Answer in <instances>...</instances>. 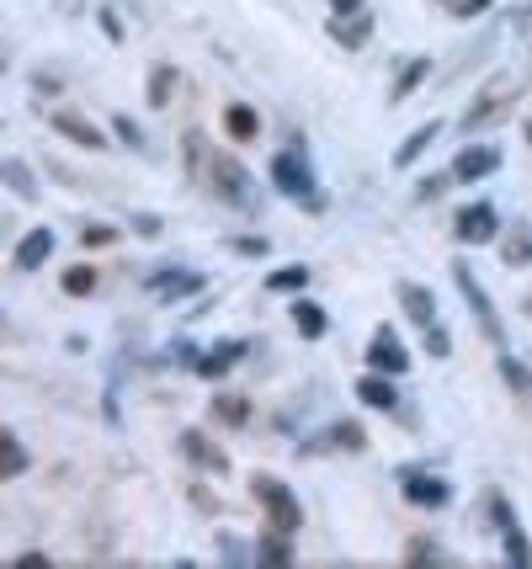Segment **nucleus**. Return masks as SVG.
<instances>
[{"mask_svg":"<svg viewBox=\"0 0 532 569\" xmlns=\"http://www.w3.org/2000/svg\"><path fill=\"white\" fill-rule=\"evenodd\" d=\"M49 123L59 139H70V144H80V149H107V133L91 123V118H80V112H53Z\"/></svg>","mask_w":532,"mask_h":569,"instance_id":"obj_14","label":"nucleus"},{"mask_svg":"<svg viewBox=\"0 0 532 569\" xmlns=\"http://www.w3.org/2000/svg\"><path fill=\"white\" fill-rule=\"evenodd\" d=\"M394 298H400V309L410 315V325L421 330V325H431V320H442L436 315V298H431V288H421V282H400L394 288Z\"/></svg>","mask_w":532,"mask_h":569,"instance_id":"obj_17","label":"nucleus"},{"mask_svg":"<svg viewBox=\"0 0 532 569\" xmlns=\"http://www.w3.org/2000/svg\"><path fill=\"white\" fill-rule=\"evenodd\" d=\"M309 288V267H278V272H267V293H288V298H299Z\"/></svg>","mask_w":532,"mask_h":569,"instance_id":"obj_22","label":"nucleus"},{"mask_svg":"<svg viewBox=\"0 0 532 569\" xmlns=\"http://www.w3.org/2000/svg\"><path fill=\"white\" fill-rule=\"evenodd\" d=\"M357 399H362L368 410H383V416H400V405H405L400 378H394V372H373V368L357 378Z\"/></svg>","mask_w":532,"mask_h":569,"instance_id":"obj_8","label":"nucleus"},{"mask_svg":"<svg viewBox=\"0 0 532 569\" xmlns=\"http://www.w3.org/2000/svg\"><path fill=\"white\" fill-rule=\"evenodd\" d=\"M272 187H278L288 202H304V208H320V171H314V160H309L304 139L293 133L282 154H272Z\"/></svg>","mask_w":532,"mask_h":569,"instance_id":"obj_1","label":"nucleus"},{"mask_svg":"<svg viewBox=\"0 0 532 569\" xmlns=\"http://www.w3.org/2000/svg\"><path fill=\"white\" fill-rule=\"evenodd\" d=\"M453 234H458V246H490V240L501 234V208H495V202H469V208H458Z\"/></svg>","mask_w":532,"mask_h":569,"instance_id":"obj_6","label":"nucleus"},{"mask_svg":"<svg viewBox=\"0 0 532 569\" xmlns=\"http://www.w3.org/2000/svg\"><path fill=\"white\" fill-rule=\"evenodd\" d=\"M490 511H495V527H501V548H506V559L516 569H528L532 565V543H528V532H522V521H516V506H506V500L495 496L490 500Z\"/></svg>","mask_w":532,"mask_h":569,"instance_id":"obj_9","label":"nucleus"},{"mask_svg":"<svg viewBox=\"0 0 532 569\" xmlns=\"http://www.w3.org/2000/svg\"><path fill=\"white\" fill-rule=\"evenodd\" d=\"M118 240V229L112 223H91V229H80V246H112Z\"/></svg>","mask_w":532,"mask_h":569,"instance_id":"obj_36","label":"nucleus"},{"mask_svg":"<svg viewBox=\"0 0 532 569\" xmlns=\"http://www.w3.org/2000/svg\"><path fill=\"white\" fill-rule=\"evenodd\" d=\"M330 11L335 17H352V11H362V0H330Z\"/></svg>","mask_w":532,"mask_h":569,"instance_id":"obj_40","label":"nucleus"},{"mask_svg":"<svg viewBox=\"0 0 532 569\" xmlns=\"http://www.w3.org/2000/svg\"><path fill=\"white\" fill-rule=\"evenodd\" d=\"M181 447H187V458H192L198 469H213V473H224V469H229L224 452H219V447H208L203 431H187V437H181Z\"/></svg>","mask_w":532,"mask_h":569,"instance_id":"obj_21","label":"nucleus"},{"mask_svg":"<svg viewBox=\"0 0 532 569\" xmlns=\"http://www.w3.org/2000/svg\"><path fill=\"white\" fill-rule=\"evenodd\" d=\"M128 229H133V234H144V240H154V234L165 229V219H160V213H133V219H128Z\"/></svg>","mask_w":532,"mask_h":569,"instance_id":"obj_34","label":"nucleus"},{"mask_svg":"<svg viewBox=\"0 0 532 569\" xmlns=\"http://www.w3.org/2000/svg\"><path fill=\"white\" fill-rule=\"evenodd\" d=\"M453 282H458V293H463V303L474 309V320H480V330H484V341H490L495 351H506L501 315H495V303H490V293L480 288V277H474V267H469V261H458V267H453Z\"/></svg>","mask_w":532,"mask_h":569,"instance_id":"obj_3","label":"nucleus"},{"mask_svg":"<svg viewBox=\"0 0 532 569\" xmlns=\"http://www.w3.org/2000/svg\"><path fill=\"white\" fill-rule=\"evenodd\" d=\"M59 288H64V293H70V298H86V293H97V267H91V261H76L70 272L59 277Z\"/></svg>","mask_w":532,"mask_h":569,"instance_id":"obj_26","label":"nucleus"},{"mask_svg":"<svg viewBox=\"0 0 532 569\" xmlns=\"http://www.w3.org/2000/svg\"><path fill=\"white\" fill-rule=\"evenodd\" d=\"M362 357H368V368L373 372H394V378L410 368V351H405V341H400L394 325H379V330L368 336V351H362Z\"/></svg>","mask_w":532,"mask_h":569,"instance_id":"obj_7","label":"nucleus"},{"mask_svg":"<svg viewBox=\"0 0 532 569\" xmlns=\"http://www.w3.org/2000/svg\"><path fill=\"white\" fill-rule=\"evenodd\" d=\"M400 496L415 506V511H448L453 506V485L442 479V473H431V469H400Z\"/></svg>","mask_w":532,"mask_h":569,"instance_id":"obj_4","label":"nucleus"},{"mask_svg":"<svg viewBox=\"0 0 532 569\" xmlns=\"http://www.w3.org/2000/svg\"><path fill=\"white\" fill-rule=\"evenodd\" d=\"M288 315H293V330H299V336H304V341H325V330H330V320H325V309H320V303H314V298H293V309H288Z\"/></svg>","mask_w":532,"mask_h":569,"instance_id":"obj_18","label":"nucleus"},{"mask_svg":"<svg viewBox=\"0 0 532 569\" xmlns=\"http://www.w3.org/2000/svg\"><path fill=\"white\" fill-rule=\"evenodd\" d=\"M255 559H267V565H288V559H293V548H288V532H272V538H261V543H255Z\"/></svg>","mask_w":532,"mask_h":569,"instance_id":"obj_30","label":"nucleus"},{"mask_svg":"<svg viewBox=\"0 0 532 569\" xmlns=\"http://www.w3.org/2000/svg\"><path fill=\"white\" fill-rule=\"evenodd\" d=\"M213 416H219L224 426H245V421H251V405H245L240 395H219V399H213Z\"/></svg>","mask_w":532,"mask_h":569,"instance_id":"obj_29","label":"nucleus"},{"mask_svg":"<svg viewBox=\"0 0 532 569\" xmlns=\"http://www.w3.org/2000/svg\"><path fill=\"white\" fill-rule=\"evenodd\" d=\"M53 246H59V240H53V229L49 223H38V229H27L22 240H17L11 267H17V272H43V267H49V256H53Z\"/></svg>","mask_w":532,"mask_h":569,"instance_id":"obj_11","label":"nucleus"},{"mask_svg":"<svg viewBox=\"0 0 532 569\" xmlns=\"http://www.w3.org/2000/svg\"><path fill=\"white\" fill-rule=\"evenodd\" d=\"M229 250H234V256H255V261H261V256H267V240H261V234H245V240H229Z\"/></svg>","mask_w":532,"mask_h":569,"instance_id":"obj_37","label":"nucleus"},{"mask_svg":"<svg viewBox=\"0 0 532 569\" xmlns=\"http://www.w3.org/2000/svg\"><path fill=\"white\" fill-rule=\"evenodd\" d=\"M251 496L261 500V511H267V527H272V532H288V538H293V532L304 527V506H299V496H293L282 479H272V473H255Z\"/></svg>","mask_w":532,"mask_h":569,"instance_id":"obj_2","label":"nucleus"},{"mask_svg":"<svg viewBox=\"0 0 532 569\" xmlns=\"http://www.w3.org/2000/svg\"><path fill=\"white\" fill-rule=\"evenodd\" d=\"M171 91H177V70H171V64H154L150 86H144V97H150L154 112H160V107H171Z\"/></svg>","mask_w":532,"mask_h":569,"instance_id":"obj_24","label":"nucleus"},{"mask_svg":"<svg viewBox=\"0 0 532 569\" xmlns=\"http://www.w3.org/2000/svg\"><path fill=\"white\" fill-rule=\"evenodd\" d=\"M325 442L341 447V452H362V447H368V431H362L357 421H335V426L325 431Z\"/></svg>","mask_w":532,"mask_h":569,"instance_id":"obj_28","label":"nucleus"},{"mask_svg":"<svg viewBox=\"0 0 532 569\" xmlns=\"http://www.w3.org/2000/svg\"><path fill=\"white\" fill-rule=\"evenodd\" d=\"M325 32L341 43V49H368V38H373V17H368V6L352 11V17H330Z\"/></svg>","mask_w":532,"mask_h":569,"instance_id":"obj_15","label":"nucleus"},{"mask_svg":"<svg viewBox=\"0 0 532 569\" xmlns=\"http://www.w3.org/2000/svg\"><path fill=\"white\" fill-rule=\"evenodd\" d=\"M0 452H6V463H0V479L11 485V479H22L27 473V447L17 431H0Z\"/></svg>","mask_w":532,"mask_h":569,"instance_id":"obj_23","label":"nucleus"},{"mask_svg":"<svg viewBox=\"0 0 532 569\" xmlns=\"http://www.w3.org/2000/svg\"><path fill=\"white\" fill-rule=\"evenodd\" d=\"M495 171H501V149H495V144H469V149H458L453 181L474 187V181H490Z\"/></svg>","mask_w":532,"mask_h":569,"instance_id":"obj_10","label":"nucleus"},{"mask_svg":"<svg viewBox=\"0 0 532 569\" xmlns=\"http://www.w3.org/2000/svg\"><path fill=\"white\" fill-rule=\"evenodd\" d=\"M102 32H107V38H112V43H118V38H123V27L112 22V11H102Z\"/></svg>","mask_w":532,"mask_h":569,"instance_id":"obj_41","label":"nucleus"},{"mask_svg":"<svg viewBox=\"0 0 532 569\" xmlns=\"http://www.w3.org/2000/svg\"><path fill=\"white\" fill-rule=\"evenodd\" d=\"M0 176L11 181V192H17V198H38V176H32V166H27V160H17V154H11V160L0 166Z\"/></svg>","mask_w":532,"mask_h":569,"instance_id":"obj_25","label":"nucleus"},{"mask_svg":"<svg viewBox=\"0 0 532 569\" xmlns=\"http://www.w3.org/2000/svg\"><path fill=\"white\" fill-rule=\"evenodd\" d=\"M426 74H431V59H426V53H415L405 70L394 74V91H389V97H394V101H410L415 91H421V86H426Z\"/></svg>","mask_w":532,"mask_h":569,"instance_id":"obj_20","label":"nucleus"},{"mask_svg":"<svg viewBox=\"0 0 532 569\" xmlns=\"http://www.w3.org/2000/svg\"><path fill=\"white\" fill-rule=\"evenodd\" d=\"M150 293H160L165 303L198 298V293H203V272H192V267H160V272L150 277Z\"/></svg>","mask_w":532,"mask_h":569,"instance_id":"obj_12","label":"nucleus"},{"mask_svg":"<svg viewBox=\"0 0 532 569\" xmlns=\"http://www.w3.org/2000/svg\"><path fill=\"white\" fill-rule=\"evenodd\" d=\"M245 351H251V341H245V336H229V341H213L208 351H198V362H192V372H198V378H219V372H229L234 362H240V357H245Z\"/></svg>","mask_w":532,"mask_h":569,"instance_id":"obj_13","label":"nucleus"},{"mask_svg":"<svg viewBox=\"0 0 532 569\" xmlns=\"http://www.w3.org/2000/svg\"><path fill=\"white\" fill-rule=\"evenodd\" d=\"M495 112H501V91H484L480 107H474V112H463V133H469V128H480V123H490Z\"/></svg>","mask_w":532,"mask_h":569,"instance_id":"obj_31","label":"nucleus"},{"mask_svg":"<svg viewBox=\"0 0 532 569\" xmlns=\"http://www.w3.org/2000/svg\"><path fill=\"white\" fill-rule=\"evenodd\" d=\"M421 347H426V357L448 362V357H453V336H448V325H442V320L421 325Z\"/></svg>","mask_w":532,"mask_h":569,"instance_id":"obj_27","label":"nucleus"},{"mask_svg":"<svg viewBox=\"0 0 532 569\" xmlns=\"http://www.w3.org/2000/svg\"><path fill=\"white\" fill-rule=\"evenodd\" d=\"M501 256H506V267H522V261H532V246H528V240H506V246H501Z\"/></svg>","mask_w":532,"mask_h":569,"instance_id":"obj_38","label":"nucleus"},{"mask_svg":"<svg viewBox=\"0 0 532 569\" xmlns=\"http://www.w3.org/2000/svg\"><path fill=\"white\" fill-rule=\"evenodd\" d=\"M112 133H118V139H123L128 149H139V154H144V149H150V144H144V128L133 123V118H128V112H118V118H112Z\"/></svg>","mask_w":532,"mask_h":569,"instance_id":"obj_32","label":"nucleus"},{"mask_svg":"<svg viewBox=\"0 0 532 569\" xmlns=\"http://www.w3.org/2000/svg\"><path fill=\"white\" fill-rule=\"evenodd\" d=\"M208 181H213V198L229 208H251V171L234 160V154H213L208 160Z\"/></svg>","mask_w":532,"mask_h":569,"instance_id":"obj_5","label":"nucleus"},{"mask_svg":"<svg viewBox=\"0 0 532 569\" xmlns=\"http://www.w3.org/2000/svg\"><path fill=\"white\" fill-rule=\"evenodd\" d=\"M442 6H448V11H453L458 22H469V17H484V11H490V6H495V0H442Z\"/></svg>","mask_w":532,"mask_h":569,"instance_id":"obj_33","label":"nucleus"},{"mask_svg":"<svg viewBox=\"0 0 532 569\" xmlns=\"http://www.w3.org/2000/svg\"><path fill=\"white\" fill-rule=\"evenodd\" d=\"M501 372H506V383H516V389H532V378H528V368L511 357V351H501Z\"/></svg>","mask_w":532,"mask_h":569,"instance_id":"obj_35","label":"nucleus"},{"mask_svg":"<svg viewBox=\"0 0 532 569\" xmlns=\"http://www.w3.org/2000/svg\"><path fill=\"white\" fill-rule=\"evenodd\" d=\"M224 133H229V144H255V139H261V112H255L251 101H229Z\"/></svg>","mask_w":532,"mask_h":569,"instance_id":"obj_16","label":"nucleus"},{"mask_svg":"<svg viewBox=\"0 0 532 569\" xmlns=\"http://www.w3.org/2000/svg\"><path fill=\"white\" fill-rule=\"evenodd\" d=\"M436 139H442V123L431 118V123H421V128H415V133L405 139V144L394 149V166H400V171H410V166H415V160H421V154H426Z\"/></svg>","mask_w":532,"mask_h":569,"instance_id":"obj_19","label":"nucleus"},{"mask_svg":"<svg viewBox=\"0 0 532 569\" xmlns=\"http://www.w3.org/2000/svg\"><path fill=\"white\" fill-rule=\"evenodd\" d=\"M448 181H453V171H448V176H421V187H415V192H421V198H442V187H448Z\"/></svg>","mask_w":532,"mask_h":569,"instance_id":"obj_39","label":"nucleus"}]
</instances>
